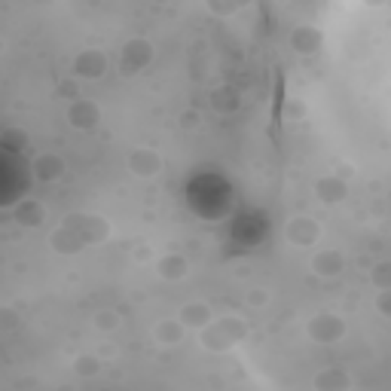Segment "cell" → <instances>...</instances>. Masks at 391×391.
I'll use <instances>...</instances> for the list:
<instances>
[{
	"label": "cell",
	"mask_w": 391,
	"mask_h": 391,
	"mask_svg": "<svg viewBox=\"0 0 391 391\" xmlns=\"http://www.w3.org/2000/svg\"><path fill=\"white\" fill-rule=\"evenodd\" d=\"M199 333H202V346L208 348V352H230L232 346L242 343L245 324L235 321V318H223V321H211Z\"/></svg>",
	"instance_id": "cell-1"
},
{
	"label": "cell",
	"mask_w": 391,
	"mask_h": 391,
	"mask_svg": "<svg viewBox=\"0 0 391 391\" xmlns=\"http://www.w3.org/2000/svg\"><path fill=\"white\" fill-rule=\"evenodd\" d=\"M306 333L312 343H324V346H331V343H339L346 333V324H343V318H336V315H318L309 321L306 327Z\"/></svg>",
	"instance_id": "cell-2"
},
{
	"label": "cell",
	"mask_w": 391,
	"mask_h": 391,
	"mask_svg": "<svg viewBox=\"0 0 391 391\" xmlns=\"http://www.w3.org/2000/svg\"><path fill=\"white\" fill-rule=\"evenodd\" d=\"M321 239V226H318L312 218H294L287 223V242L300 245V248H312Z\"/></svg>",
	"instance_id": "cell-3"
},
{
	"label": "cell",
	"mask_w": 391,
	"mask_h": 391,
	"mask_svg": "<svg viewBox=\"0 0 391 391\" xmlns=\"http://www.w3.org/2000/svg\"><path fill=\"white\" fill-rule=\"evenodd\" d=\"M153 58V46L147 40H129L119 53V68L122 70H141Z\"/></svg>",
	"instance_id": "cell-4"
},
{
	"label": "cell",
	"mask_w": 391,
	"mask_h": 391,
	"mask_svg": "<svg viewBox=\"0 0 391 391\" xmlns=\"http://www.w3.org/2000/svg\"><path fill=\"white\" fill-rule=\"evenodd\" d=\"M159 168H162V156L153 147L132 150V156H129V171L132 174H138V178H153Z\"/></svg>",
	"instance_id": "cell-5"
},
{
	"label": "cell",
	"mask_w": 391,
	"mask_h": 391,
	"mask_svg": "<svg viewBox=\"0 0 391 391\" xmlns=\"http://www.w3.org/2000/svg\"><path fill=\"white\" fill-rule=\"evenodd\" d=\"M178 318L187 324V331H205L214 321V312L208 303H183L178 309Z\"/></svg>",
	"instance_id": "cell-6"
},
{
	"label": "cell",
	"mask_w": 391,
	"mask_h": 391,
	"mask_svg": "<svg viewBox=\"0 0 391 391\" xmlns=\"http://www.w3.org/2000/svg\"><path fill=\"white\" fill-rule=\"evenodd\" d=\"M31 168H34V178L40 183H53L65 174V159H61L58 153H40Z\"/></svg>",
	"instance_id": "cell-7"
},
{
	"label": "cell",
	"mask_w": 391,
	"mask_h": 391,
	"mask_svg": "<svg viewBox=\"0 0 391 391\" xmlns=\"http://www.w3.org/2000/svg\"><path fill=\"white\" fill-rule=\"evenodd\" d=\"M68 119H70V126L74 129H92V126H98V119H101V110L92 105V101H86V98H80V101H74V105L68 107Z\"/></svg>",
	"instance_id": "cell-8"
},
{
	"label": "cell",
	"mask_w": 391,
	"mask_h": 391,
	"mask_svg": "<svg viewBox=\"0 0 391 391\" xmlns=\"http://www.w3.org/2000/svg\"><path fill=\"white\" fill-rule=\"evenodd\" d=\"M105 68H107V58L95 53V49H83L77 58H74V74L80 77H86V80H95L105 74Z\"/></svg>",
	"instance_id": "cell-9"
},
{
	"label": "cell",
	"mask_w": 391,
	"mask_h": 391,
	"mask_svg": "<svg viewBox=\"0 0 391 391\" xmlns=\"http://www.w3.org/2000/svg\"><path fill=\"white\" fill-rule=\"evenodd\" d=\"M183 336H187V324H183L181 318H162V321L153 327V339H156L159 346H178V343H183Z\"/></svg>",
	"instance_id": "cell-10"
},
{
	"label": "cell",
	"mask_w": 391,
	"mask_h": 391,
	"mask_svg": "<svg viewBox=\"0 0 391 391\" xmlns=\"http://www.w3.org/2000/svg\"><path fill=\"white\" fill-rule=\"evenodd\" d=\"M312 385L318 391H346V388H352L355 382H352V376H348L343 367H327V370H321V373L312 379Z\"/></svg>",
	"instance_id": "cell-11"
},
{
	"label": "cell",
	"mask_w": 391,
	"mask_h": 391,
	"mask_svg": "<svg viewBox=\"0 0 391 391\" xmlns=\"http://www.w3.org/2000/svg\"><path fill=\"white\" fill-rule=\"evenodd\" d=\"M343 269V254L336 248H321L312 257V272L315 275H324V279H333V275Z\"/></svg>",
	"instance_id": "cell-12"
},
{
	"label": "cell",
	"mask_w": 391,
	"mask_h": 391,
	"mask_svg": "<svg viewBox=\"0 0 391 391\" xmlns=\"http://www.w3.org/2000/svg\"><path fill=\"white\" fill-rule=\"evenodd\" d=\"M321 40H324L321 31L312 28V25H300V28H294V34H291L294 49H296V53H303V55L318 53V49H321Z\"/></svg>",
	"instance_id": "cell-13"
},
{
	"label": "cell",
	"mask_w": 391,
	"mask_h": 391,
	"mask_svg": "<svg viewBox=\"0 0 391 391\" xmlns=\"http://www.w3.org/2000/svg\"><path fill=\"white\" fill-rule=\"evenodd\" d=\"M13 211H16V220L22 226H40L46 220V208H43V202H37V199H22Z\"/></svg>",
	"instance_id": "cell-14"
},
{
	"label": "cell",
	"mask_w": 391,
	"mask_h": 391,
	"mask_svg": "<svg viewBox=\"0 0 391 391\" xmlns=\"http://www.w3.org/2000/svg\"><path fill=\"white\" fill-rule=\"evenodd\" d=\"M187 260H183L181 254H171V257H162V260L156 263V272H159V279H166V282H181L183 275H187Z\"/></svg>",
	"instance_id": "cell-15"
},
{
	"label": "cell",
	"mask_w": 391,
	"mask_h": 391,
	"mask_svg": "<svg viewBox=\"0 0 391 391\" xmlns=\"http://www.w3.org/2000/svg\"><path fill=\"white\" fill-rule=\"evenodd\" d=\"M315 190H318V196H321L324 202H339L346 196V183H343V178L339 174H331V178H321L315 183Z\"/></svg>",
	"instance_id": "cell-16"
},
{
	"label": "cell",
	"mask_w": 391,
	"mask_h": 391,
	"mask_svg": "<svg viewBox=\"0 0 391 391\" xmlns=\"http://www.w3.org/2000/svg\"><path fill=\"white\" fill-rule=\"evenodd\" d=\"M83 235H74V230L70 226H65V230H58L55 235H53V248L58 251V254H74V251H80L83 248Z\"/></svg>",
	"instance_id": "cell-17"
},
{
	"label": "cell",
	"mask_w": 391,
	"mask_h": 391,
	"mask_svg": "<svg viewBox=\"0 0 391 391\" xmlns=\"http://www.w3.org/2000/svg\"><path fill=\"white\" fill-rule=\"evenodd\" d=\"M98 370H101V361H98L95 355H77L74 358V373L77 376L92 379V376H98Z\"/></svg>",
	"instance_id": "cell-18"
},
{
	"label": "cell",
	"mask_w": 391,
	"mask_h": 391,
	"mask_svg": "<svg viewBox=\"0 0 391 391\" xmlns=\"http://www.w3.org/2000/svg\"><path fill=\"white\" fill-rule=\"evenodd\" d=\"M95 327H98V331H117V327H119V318L117 315H113V312H98L95 315Z\"/></svg>",
	"instance_id": "cell-19"
},
{
	"label": "cell",
	"mask_w": 391,
	"mask_h": 391,
	"mask_svg": "<svg viewBox=\"0 0 391 391\" xmlns=\"http://www.w3.org/2000/svg\"><path fill=\"white\" fill-rule=\"evenodd\" d=\"M208 9L214 16H230L239 9V4H235V0H208Z\"/></svg>",
	"instance_id": "cell-20"
},
{
	"label": "cell",
	"mask_w": 391,
	"mask_h": 391,
	"mask_svg": "<svg viewBox=\"0 0 391 391\" xmlns=\"http://www.w3.org/2000/svg\"><path fill=\"white\" fill-rule=\"evenodd\" d=\"M376 309H379V312H382V315H388V318H391V287H385V291L376 296Z\"/></svg>",
	"instance_id": "cell-21"
},
{
	"label": "cell",
	"mask_w": 391,
	"mask_h": 391,
	"mask_svg": "<svg viewBox=\"0 0 391 391\" xmlns=\"http://www.w3.org/2000/svg\"><path fill=\"white\" fill-rule=\"evenodd\" d=\"M266 300H269V296H266V291H260V287H254V291L248 294V303H251V306H257V309L266 306Z\"/></svg>",
	"instance_id": "cell-22"
},
{
	"label": "cell",
	"mask_w": 391,
	"mask_h": 391,
	"mask_svg": "<svg viewBox=\"0 0 391 391\" xmlns=\"http://www.w3.org/2000/svg\"><path fill=\"white\" fill-rule=\"evenodd\" d=\"M376 282L382 284V287H391V263L388 266H379V269H376Z\"/></svg>",
	"instance_id": "cell-23"
},
{
	"label": "cell",
	"mask_w": 391,
	"mask_h": 391,
	"mask_svg": "<svg viewBox=\"0 0 391 391\" xmlns=\"http://www.w3.org/2000/svg\"><path fill=\"white\" fill-rule=\"evenodd\" d=\"M287 113H294V117H303V105H300V101H287Z\"/></svg>",
	"instance_id": "cell-24"
},
{
	"label": "cell",
	"mask_w": 391,
	"mask_h": 391,
	"mask_svg": "<svg viewBox=\"0 0 391 391\" xmlns=\"http://www.w3.org/2000/svg\"><path fill=\"white\" fill-rule=\"evenodd\" d=\"M367 6H382V4H388V0H364Z\"/></svg>",
	"instance_id": "cell-25"
},
{
	"label": "cell",
	"mask_w": 391,
	"mask_h": 391,
	"mask_svg": "<svg viewBox=\"0 0 391 391\" xmlns=\"http://www.w3.org/2000/svg\"><path fill=\"white\" fill-rule=\"evenodd\" d=\"M235 4H239V6H242V4H251V0H235Z\"/></svg>",
	"instance_id": "cell-26"
},
{
	"label": "cell",
	"mask_w": 391,
	"mask_h": 391,
	"mask_svg": "<svg viewBox=\"0 0 391 391\" xmlns=\"http://www.w3.org/2000/svg\"><path fill=\"white\" fill-rule=\"evenodd\" d=\"M156 4H162V0H156Z\"/></svg>",
	"instance_id": "cell-27"
}]
</instances>
